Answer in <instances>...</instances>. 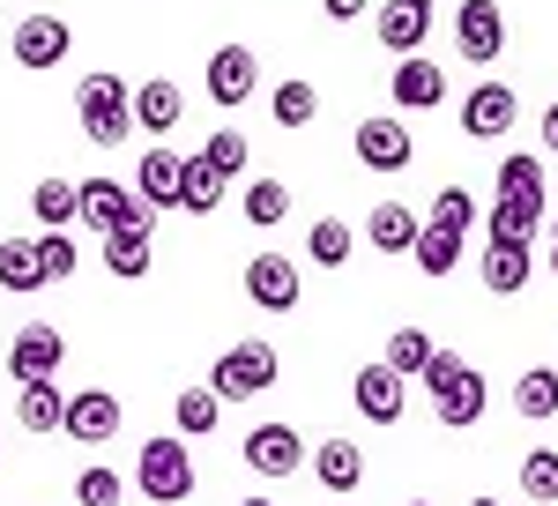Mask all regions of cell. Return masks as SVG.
Segmentation results:
<instances>
[{
    "mask_svg": "<svg viewBox=\"0 0 558 506\" xmlns=\"http://www.w3.org/2000/svg\"><path fill=\"white\" fill-rule=\"evenodd\" d=\"M75 120H83V134L97 142V149H120L134 134V89L112 75V68H97V75H83L75 83Z\"/></svg>",
    "mask_w": 558,
    "mask_h": 506,
    "instance_id": "1",
    "label": "cell"
},
{
    "mask_svg": "<svg viewBox=\"0 0 558 506\" xmlns=\"http://www.w3.org/2000/svg\"><path fill=\"white\" fill-rule=\"evenodd\" d=\"M425 387H432V418L447 424V432H470V424L484 418V373L462 365L454 350H439L425 365Z\"/></svg>",
    "mask_w": 558,
    "mask_h": 506,
    "instance_id": "2",
    "label": "cell"
},
{
    "mask_svg": "<svg viewBox=\"0 0 558 506\" xmlns=\"http://www.w3.org/2000/svg\"><path fill=\"white\" fill-rule=\"evenodd\" d=\"M134 484H142V499L149 506H179L186 492H194V455H186V432L179 439H149L142 447V462H134Z\"/></svg>",
    "mask_w": 558,
    "mask_h": 506,
    "instance_id": "3",
    "label": "cell"
},
{
    "mask_svg": "<svg viewBox=\"0 0 558 506\" xmlns=\"http://www.w3.org/2000/svg\"><path fill=\"white\" fill-rule=\"evenodd\" d=\"M276 373H283V365H276V350H268L260 336H246V342H231V350L209 365V387L223 395V402H254V395L276 387Z\"/></svg>",
    "mask_w": 558,
    "mask_h": 506,
    "instance_id": "4",
    "label": "cell"
},
{
    "mask_svg": "<svg viewBox=\"0 0 558 506\" xmlns=\"http://www.w3.org/2000/svg\"><path fill=\"white\" fill-rule=\"evenodd\" d=\"M350 149H357V165H365V171H380V179H395V171H410V165H417V142H410L402 112H373V120H357Z\"/></svg>",
    "mask_w": 558,
    "mask_h": 506,
    "instance_id": "5",
    "label": "cell"
},
{
    "mask_svg": "<svg viewBox=\"0 0 558 506\" xmlns=\"http://www.w3.org/2000/svg\"><path fill=\"white\" fill-rule=\"evenodd\" d=\"M149 202L134 194V186H120V179H83V224L97 231V239H112V231H128V224H149Z\"/></svg>",
    "mask_w": 558,
    "mask_h": 506,
    "instance_id": "6",
    "label": "cell"
},
{
    "mask_svg": "<svg viewBox=\"0 0 558 506\" xmlns=\"http://www.w3.org/2000/svg\"><path fill=\"white\" fill-rule=\"evenodd\" d=\"M313 455H305V439L291 432V424H254L246 432V469H254L260 484H283L291 469H305Z\"/></svg>",
    "mask_w": 558,
    "mask_h": 506,
    "instance_id": "7",
    "label": "cell"
},
{
    "mask_svg": "<svg viewBox=\"0 0 558 506\" xmlns=\"http://www.w3.org/2000/svg\"><path fill=\"white\" fill-rule=\"evenodd\" d=\"M454 45H462V60L492 68V60L507 52V15H499V0H462V8H454Z\"/></svg>",
    "mask_w": 558,
    "mask_h": 506,
    "instance_id": "8",
    "label": "cell"
},
{
    "mask_svg": "<svg viewBox=\"0 0 558 506\" xmlns=\"http://www.w3.org/2000/svg\"><path fill=\"white\" fill-rule=\"evenodd\" d=\"M60 358H68V336L45 328V321L15 328V342H8V373H15V387H23V380H52V373H60Z\"/></svg>",
    "mask_w": 558,
    "mask_h": 506,
    "instance_id": "9",
    "label": "cell"
},
{
    "mask_svg": "<svg viewBox=\"0 0 558 506\" xmlns=\"http://www.w3.org/2000/svg\"><path fill=\"white\" fill-rule=\"evenodd\" d=\"M402 387H410V380L380 358V365H357L350 402H357V418H365V424H402Z\"/></svg>",
    "mask_w": 558,
    "mask_h": 506,
    "instance_id": "10",
    "label": "cell"
},
{
    "mask_svg": "<svg viewBox=\"0 0 558 506\" xmlns=\"http://www.w3.org/2000/svg\"><path fill=\"white\" fill-rule=\"evenodd\" d=\"M514 120H521V97L507 83H476L470 97H462V134H470V142H499Z\"/></svg>",
    "mask_w": 558,
    "mask_h": 506,
    "instance_id": "11",
    "label": "cell"
},
{
    "mask_svg": "<svg viewBox=\"0 0 558 506\" xmlns=\"http://www.w3.org/2000/svg\"><path fill=\"white\" fill-rule=\"evenodd\" d=\"M387 97H395L402 112H432V105H447V68H439V60H425V52H402V60H395Z\"/></svg>",
    "mask_w": 558,
    "mask_h": 506,
    "instance_id": "12",
    "label": "cell"
},
{
    "mask_svg": "<svg viewBox=\"0 0 558 506\" xmlns=\"http://www.w3.org/2000/svg\"><path fill=\"white\" fill-rule=\"evenodd\" d=\"M299 261H283V253H254L246 261V298H254L260 313H291L299 305Z\"/></svg>",
    "mask_w": 558,
    "mask_h": 506,
    "instance_id": "13",
    "label": "cell"
},
{
    "mask_svg": "<svg viewBox=\"0 0 558 506\" xmlns=\"http://www.w3.org/2000/svg\"><path fill=\"white\" fill-rule=\"evenodd\" d=\"M75 447H112V432H120V395H105V387H83V395H68V424H60Z\"/></svg>",
    "mask_w": 558,
    "mask_h": 506,
    "instance_id": "14",
    "label": "cell"
},
{
    "mask_svg": "<svg viewBox=\"0 0 558 506\" xmlns=\"http://www.w3.org/2000/svg\"><path fill=\"white\" fill-rule=\"evenodd\" d=\"M68 45H75V31H68L60 15H23V23H15V68L45 75V68L68 60Z\"/></svg>",
    "mask_w": 558,
    "mask_h": 506,
    "instance_id": "15",
    "label": "cell"
},
{
    "mask_svg": "<svg viewBox=\"0 0 558 506\" xmlns=\"http://www.w3.org/2000/svg\"><path fill=\"white\" fill-rule=\"evenodd\" d=\"M260 83V60H254V45H216L209 52V97L231 112V105H246Z\"/></svg>",
    "mask_w": 558,
    "mask_h": 506,
    "instance_id": "16",
    "label": "cell"
},
{
    "mask_svg": "<svg viewBox=\"0 0 558 506\" xmlns=\"http://www.w3.org/2000/svg\"><path fill=\"white\" fill-rule=\"evenodd\" d=\"M373 31H380V45L395 52V60H402V52H425V38H432V8H425V0H380Z\"/></svg>",
    "mask_w": 558,
    "mask_h": 506,
    "instance_id": "17",
    "label": "cell"
},
{
    "mask_svg": "<svg viewBox=\"0 0 558 506\" xmlns=\"http://www.w3.org/2000/svg\"><path fill=\"white\" fill-rule=\"evenodd\" d=\"M313 477H320V492H336V499L357 492V484H365V447H357V439H320V447H313Z\"/></svg>",
    "mask_w": 558,
    "mask_h": 506,
    "instance_id": "18",
    "label": "cell"
},
{
    "mask_svg": "<svg viewBox=\"0 0 558 506\" xmlns=\"http://www.w3.org/2000/svg\"><path fill=\"white\" fill-rule=\"evenodd\" d=\"M417 231H425V216L402 209V202H373V216H365V239H373V253H410L417 246Z\"/></svg>",
    "mask_w": 558,
    "mask_h": 506,
    "instance_id": "19",
    "label": "cell"
},
{
    "mask_svg": "<svg viewBox=\"0 0 558 506\" xmlns=\"http://www.w3.org/2000/svg\"><path fill=\"white\" fill-rule=\"evenodd\" d=\"M179 179H186V157H172L165 142L142 157V171H134V194L149 202V209H179Z\"/></svg>",
    "mask_w": 558,
    "mask_h": 506,
    "instance_id": "20",
    "label": "cell"
},
{
    "mask_svg": "<svg viewBox=\"0 0 558 506\" xmlns=\"http://www.w3.org/2000/svg\"><path fill=\"white\" fill-rule=\"evenodd\" d=\"M31 216H38L45 231L83 224V179H38V186H31Z\"/></svg>",
    "mask_w": 558,
    "mask_h": 506,
    "instance_id": "21",
    "label": "cell"
},
{
    "mask_svg": "<svg viewBox=\"0 0 558 506\" xmlns=\"http://www.w3.org/2000/svg\"><path fill=\"white\" fill-rule=\"evenodd\" d=\"M462 239H470V231H454V224H439V216H425V231H417V246H410V261H417L425 276H454V268H462Z\"/></svg>",
    "mask_w": 558,
    "mask_h": 506,
    "instance_id": "22",
    "label": "cell"
},
{
    "mask_svg": "<svg viewBox=\"0 0 558 506\" xmlns=\"http://www.w3.org/2000/svg\"><path fill=\"white\" fill-rule=\"evenodd\" d=\"M529 268H536L529 246H507V239H492L484 261H476V276H484V291H492V298H514L521 284H529Z\"/></svg>",
    "mask_w": 558,
    "mask_h": 506,
    "instance_id": "23",
    "label": "cell"
},
{
    "mask_svg": "<svg viewBox=\"0 0 558 506\" xmlns=\"http://www.w3.org/2000/svg\"><path fill=\"white\" fill-rule=\"evenodd\" d=\"M15 418H23V432H60L68 424V395L52 387V380H23V395H15Z\"/></svg>",
    "mask_w": 558,
    "mask_h": 506,
    "instance_id": "24",
    "label": "cell"
},
{
    "mask_svg": "<svg viewBox=\"0 0 558 506\" xmlns=\"http://www.w3.org/2000/svg\"><path fill=\"white\" fill-rule=\"evenodd\" d=\"M179 112H186V97H179V89L165 83V75L134 89V126H142V134H157V142H165V134L179 126Z\"/></svg>",
    "mask_w": 558,
    "mask_h": 506,
    "instance_id": "25",
    "label": "cell"
},
{
    "mask_svg": "<svg viewBox=\"0 0 558 506\" xmlns=\"http://www.w3.org/2000/svg\"><path fill=\"white\" fill-rule=\"evenodd\" d=\"M499 202L544 216V157H499Z\"/></svg>",
    "mask_w": 558,
    "mask_h": 506,
    "instance_id": "26",
    "label": "cell"
},
{
    "mask_svg": "<svg viewBox=\"0 0 558 506\" xmlns=\"http://www.w3.org/2000/svg\"><path fill=\"white\" fill-rule=\"evenodd\" d=\"M239 216H246L254 231H276V224L291 216V186H283V179H246V194H239Z\"/></svg>",
    "mask_w": 558,
    "mask_h": 506,
    "instance_id": "27",
    "label": "cell"
},
{
    "mask_svg": "<svg viewBox=\"0 0 558 506\" xmlns=\"http://www.w3.org/2000/svg\"><path fill=\"white\" fill-rule=\"evenodd\" d=\"M149 253H157L149 224H128V231H112V239H105V268L134 284V276H149Z\"/></svg>",
    "mask_w": 558,
    "mask_h": 506,
    "instance_id": "28",
    "label": "cell"
},
{
    "mask_svg": "<svg viewBox=\"0 0 558 506\" xmlns=\"http://www.w3.org/2000/svg\"><path fill=\"white\" fill-rule=\"evenodd\" d=\"M223 186H231V179H223L209 157H186V179H179V209H186V216H209L216 202H223Z\"/></svg>",
    "mask_w": 558,
    "mask_h": 506,
    "instance_id": "29",
    "label": "cell"
},
{
    "mask_svg": "<svg viewBox=\"0 0 558 506\" xmlns=\"http://www.w3.org/2000/svg\"><path fill=\"white\" fill-rule=\"evenodd\" d=\"M45 268H38V239H0V291H38Z\"/></svg>",
    "mask_w": 558,
    "mask_h": 506,
    "instance_id": "30",
    "label": "cell"
},
{
    "mask_svg": "<svg viewBox=\"0 0 558 506\" xmlns=\"http://www.w3.org/2000/svg\"><path fill=\"white\" fill-rule=\"evenodd\" d=\"M268 112H276V126H291V134H299V126L320 120V89L291 75V83H276V89H268Z\"/></svg>",
    "mask_w": 558,
    "mask_h": 506,
    "instance_id": "31",
    "label": "cell"
},
{
    "mask_svg": "<svg viewBox=\"0 0 558 506\" xmlns=\"http://www.w3.org/2000/svg\"><path fill=\"white\" fill-rule=\"evenodd\" d=\"M387 365H395V373L402 380H425V365L432 358H439V342L425 336V328H395V336H387V350H380Z\"/></svg>",
    "mask_w": 558,
    "mask_h": 506,
    "instance_id": "32",
    "label": "cell"
},
{
    "mask_svg": "<svg viewBox=\"0 0 558 506\" xmlns=\"http://www.w3.org/2000/svg\"><path fill=\"white\" fill-rule=\"evenodd\" d=\"M172 418H179V432H186V439H202V432H216V424H223V395H216V387H186V395L172 402Z\"/></svg>",
    "mask_w": 558,
    "mask_h": 506,
    "instance_id": "33",
    "label": "cell"
},
{
    "mask_svg": "<svg viewBox=\"0 0 558 506\" xmlns=\"http://www.w3.org/2000/svg\"><path fill=\"white\" fill-rule=\"evenodd\" d=\"M514 410L521 418H558V373L551 365H529V373L514 380Z\"/></svg>",
    "mask_w": 558,
    "mask_h": 506,
    "instance_id": "34",
    "label": "cell"
},
{
    "mask_svg": "<svg viewBox=\"0 0 558 506\" xmlns=\"http://www.w3.org/2000/svg\"><path fill=\"white\" fill-rule=\"evenodd\" d=\"M350 246H357V239H350V224H343V216H320V224L305 231V253H313L320 268H343Z\"/></svg>",
    "mask_w": 558,
    "mask_h": 506,
    "instance_id": "35",
    "label": "cell"
},
{
    "mask_svg": "<svg viewBox=\"0 0 558 506\" xmlns=\"http://www.w3.org/2000/svg\"><path fill=\"white\" fill-rule=\"evenodd\" d=\"M521 492L536 506L558 499V447H529V455H521Z\"/></svg>",
    "mask_w": 558,
    "mask_h": 506,
    "instance_id": "36",
    "label": "cell"
},
{
    "mask_svg": "<svg viewBox=\"0 0 558 506\" xmlns=\"http://www.w3.org/2000/svg\"><path fill=\"white\" fill-rule=\"evenodd\" d=\"M202 157H209L223 179H246V157H254V142H246L239 126H216L209 142H202Z\"/></svg>",
    "mask_w": 558,
    "mask_h": 506,
    "instance_id": "37",
    "label": "cell"
},
{
    "mask_svg": "<svg viewBox=\"0 0 558 506\" xmlns=\"http://www.w3.org/2000/svg\"><path fill=\"white\" fill-rule=\"evenodd\" d=\"M38 268H45V284H68V276L83 268V246H75L68 231H38Z\"/></svg>",
    "mask_w": 558,
    "mask_h": 506,
    "instance_id": "38",
    "label": "cell"
},
{
    "mask_svg": "<svg viewBox=\"0 0 558 506\" xmlns=\"http://www.w3.org/2000/svg\"><path fill=\"white\" fill-rule=\"evenodd\" d=\"M536 224H544V216L514 209V202H492V209H484V231H492V239H507V246H529V239H536Z\"/></svg>",
    "mask_w": 558,
    "mask_h": 506,
    "instance_id": "39",
    "label": "cell"
},
{
    "mask_svg": "<svg viewBox=\"0 0 558 506\" xmlns=\"http://www.w3.org/2000/svg\"><path fill=\"white\" fill-rule=\"evenodd\" d=\"M75 499H83V506H120V499H128V484H120V469L89 462L83 477H75Z\"/></svg>",
    "mask_w": 558,
    "mask_h": 506,
    "instance_id": "40",
    "label": "cell"
},
{
    "mask_svg": "<svg viewBox=\"0 0 558 506\" xmlns=\"http://www.w3.org/2000/svg\"><path fill=\"white\" fill-rule=\"evenodd\" d=\"M432 216H439V224H454V231H470V224H476L484 209H476V194H470V186H439Z\"/></svg>",
    "mask_w": 558,
    "mask_h": 506,
    "instance_id": "41",
    "label": "cell"
},
{
    "mask_svg": "<svg viewBox=\"0 0 558 506\" xmlns=\"http://www.w3.org/2000/svg\"><path fill=\"white\" fill-rule=\"evenodd\" d=\"M320 8H328V23H357V15H365L373 0H320Z\"/></svg>",
    "mask_w": 558,
    "mask_h": 506,
    "instance_id": "42",
    "label": "cell"
},
{
    "mask_svg": "<svg viewBox=\"0 0 558 506\" xmlns=\"http://www.w3.org/2000/svg\"><path fill=\"white\" fill-rule=\"evenodd\" d=\"M536 134H544V157H558V105H544V120H536Z\"/></svg>",
    "mask_w": 558,
    "mask_h": 506,
    "instance_id": "43",
    "label": "cell"
},
{
    "mask_svg": "<svg viewBox=\"0 0 558 506\" xmlns=\"http://www.w3.org/2000/svg\"><path fill=\"white\" fill-rule=\"evenodd\" d=\"M551 224H558V216H551ZM551 276H558V239H551Z\"/></svg>",
    "mask_w": 558,
    "mask_h": 506,
    "instance_id": "44",
    "label": "cell"
},
{
    "mask_svg": "<svg viewBox=\"0 0 558 506\" xmlns=\"http://www.w3.org/2000/svg\"><path fill=\"white\" fill-rule=\"evenodd\" d=\"M239 506H276V499H239Z\"/></svg>",
    "mask_w": 558,
    "mask_h": 506,
    "instance_id": "45",
    "label": "cell"
},
{
    "mask_svg": "<svg viewBox=\"0 0 558 506\" xmlns=\"http://www.w3.org/2000/svg\"><path fill=\"white\" fill-rule=\"evenodd\" d=\"M470 506H499V499H470Z\"/></svg>",
    "mask_w": 558,
    "mask_h": 506,
    "instance_id": "46",
    "label": "cell"
},
{
    "mask_svg": "<svg viewBox=\"0 0 558 506\" xmlns=\"http://www.w3.org/2000/svg\"><path fill=\"white\" fill-rule=\"evenodd\" d=\"M410 506H425V499H410Z\"/></svg>",
    "mask_w": 558,
    "mask_h": 506,
    "instance_id": "47",
    "label": "cell"
},
{
    "mask_svg": "<svg viewBox=\"0 0 558 506\" xmlns=\"http://www.w3.org/2000/svg\"><path fill=\"white\" fill-rule=\"evenodd\" d=\"M425 8H432V0H425Z\"/></svg>",
    "mask_w": 558,
    "mask_h": 506,
    "instance_id": "48",
    "label": "cell"
}]
</instances>
